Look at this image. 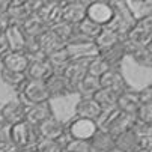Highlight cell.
Returning <instances> with one entry per match:
<instances>
[{
    "label": "cell",
    "mask_w": 152,
    "mask_h": 152,
    "mask_svg": "<svg viewBox=\"0 0 152 152\" xmlns=\"http://www.w3.org/2000/svg\"><path fill=\"white\" fill-rule=\"evenodd\" d=\"M108 66H110V69H119V65L122 63L124 57L126 56V51H125V45H124V41L118 42L116 45L110 47L108 50L102 51L98 54Z\"/></svg>",
    "instance_id": "obj_22"
},
{
    "label": "cell",
    "mask_w": 152,
    "mask_h": 152,
    "mask_svg": "<svg viewBox=\"0 0 152 152\" xmlns=\"http://www.w3.org/2000/svg\"><path fill=\"white\" fill-rule=\"evenodd\" d=\"M54 71L51 68V65L47 62V59L42 60H32L29 62V66L26 69V77L29 80H39L45 81L50 75H53Z\"/></svg>",
    "instance_id": "obj_20"
},
{
    "label": "cell",
    "mask_w": 152,
    "mask_h": 152,
    "mask_svg": "<svg viewBox=\"0 0 152 152\" xmlns=\"http://www.w3.org/2000/svg\"><path fill=\"white\" fill-rule=\"evenodd\" d=\"M101 107L92 99V98H80L75 104V116L81 119H89L98 122V119L102 116Z\"/></svg>",
    "instance_id": "obj_17"
},
{
    "label": "cell",
    "mask_w": 152,
    "mask_h": 152,
    "mask_svg": "<svg viewBox=\"0 0 152 152\" xmlns=\"http://www.w3.org/2000/svg\"><path fill=\"white\" fill-rule=\"evenodd\" d=\"M63 151L65 152H92L89 140H75L68 139L63 142Z\"/></svg>",
    "instance_id": "obj_34"
},
{
    "label": "cell",
    "mask_w": 152,
    "mask_h": 152,
    "mask_svg": "<svg viewBox=\"0 0 152 152\" xmlns=\"http://www.w3.org/2000/svg\"><path fill=\"white\" fill-rule=\"evenodd\" d=\"M26 110L27 105L20 99H11L0 107V115H2L6 126H12L26 121Z\"/></svg>",
    "instance_id": "obj_7"
},
{
    "label": "cell",
    "mask_w": 152,
    "mask_h": 152,
    "mask_svg": "<svg viewBox=\"0 0 152 152\" xmlns=\"http://www.w3.org/2000/svg\"><path fill=\"white\" fill-rule=\"evenodd\" d=\"M62 5L63 2L56 0H42L39 9L36 11V17L44 23L48 29L62 21Z\"/></svg>",
    "instance_id": "obj_6"
},
{
    "label": "cell",
    "mask_w": 152,
    "mask_h": 152,
    "mask_svg": "<svg viewBox=\"0 0 152 152\" xmlns=\"http://www.w3.org/2000/svg\"><path fill=\"white\" fill-rule=\"evenodd\" d=\"M126 56H131V59L143 68H151L152 66V44L142 47V45H134L129 42L124 41Z\"/></svg>",
    "instance_id": "obj_15"
},
{
    "label": "cell",
    "mask_w": 152,
    "mask_h": 152,
    "mask_svg": "<svg viewBox=\"0 0 152 152\" xmlns=\"http://www.w3.org/2000/svg\"><path fill=\"white\" fill-rule=\"evenodd\" d=\"M50 30H51L62 42H65V45H66L68 42L75 36V33H77V26H72V24H69V23L60 21V23H57V24H54L53 27H50Z\"/></svg>",
    "instance_id": "obj_31"
},
{
    "label": "cell",
    "mask_w": 152,
    "mask_h": 152,
    "mask_svg": "<svg viewBox=\"0 0 152 152\" xmlns=\"http://www.w3.org/2000/svg\"><path fill=\"white\" fill-rule=\"evenodd\" d=\"M21 29H23V33L26 38H33V39H38L42 33L48 30V27L36 15H32L27 21H24L21 24Z\"/></svg>",
    "instance_id": "obj_30"
},
{
    "label": "cell",
    "mask_w": 152,
    "mask_h": 152,
    "mask_svg": "<svg viewBox=\"0 0 152 152\" xmlns=\"http://www.w3.org/2000/svg\"><path fill=\"white\" fill-rule=\"evenodd\" d=\"M131 131L136 134L137 139H142V137H148V136H152V125L149 124H143V122H139L134 119L133 125H131Z\"/></svg>",
    "instance_id": "obj_38"
},
{
    "label": "cell",
    "mask_w": 152,
    "mask_h": 152,
    "mask_svg": "<svg viewBox=\"0 0 152 152\" xmlns=\"http://www.w3.org/2000/svg\"><path fill=\"white\" fill-rule=\"evenodd\" d=\"M71 60H72V57H71V54H69L66 47H63V48H60V50H57V51H54V53L47 56V62L51 65L54 74H63L66 65Z\"/></svg>",
    "instance_id": "obj_26"
},
{
    "label": "cell",
    "mask_w": 152,
    "mask_h": 152,
    "mask_svg": "<svg viewBox=\"0 0 152 152\" xmlns=\"http://www.w3.org/2000/svg\"><path fill=\"white\" fill-rule=\"evenodd\" d=\"M98 129H99L98 122L75 118L66 126V134L69 139H75V140H91Z\"/></svg>",
    "instance_id": "obj_5"
},
{
    "label": "cell",
    "mask_w": 152,
    "mask_h": 152,
    "mask_svg": "<svg viewBox=\"0 0 152 152\" xmlns=\"http://www.w3.org/2000/svg\"><path fill=\"white\" fill-rule=\"evenodd\" d=\"M20 152H36L35 146L33 148H26V149H20Z\"/></svg>",
    "instance_id": "obj_45"
},
{
    "label": "cell",
    "mask_w": 152,
    "mask_h": 152,
    "mask_svg": "<svg viewBox=\"0 0 152 152\" xmlns=\"http://www.w3.org/2000/svg\"><path fill=\"white\" fill-rule=\"evenodd\" d=\"M115 148L118 152H136L139 149V139L131 129H128L115 137Z\"/></svg>",
    "instance_id": "obj_27"
},
{
    "label": "cell",
    "mask_w": 152,
    "mask_h": 152,
    "mask_svg": "<svg viewBox=\"0 0 152 152\" xmlns=\"http://www.w3.org/2000/svg\"><path fill=\"white\" fill-rule=\"evenodd\" d=\"M0 107H2V105H0ZM5 126H6V124H5V121H3L2 115H0V129H2V128H5Z\"/></svg>",
    "instance_id": "obj_46"
},
{
    "label": "cell",
    "mask_w": 152,
    "mask_h": 152,
    "mask_svg": "<svg viewBox=\"0 0 152 152\" xmlns=\"http://www.w3.org/2000/svg\"><path fill=\"white\" fill-rule=\"evenodd\" d=\"M0 140H2V137H0Z\"/></svg>",
    "instance_id": "obj_48"
},
{
    "label": "cell",
    "mask_w": 152,
    "mask_h": 152,
    "mask_svg": "<svg viewBox=\"0 0 152 152\" xmlns=\"http://www.w3.org/2000/svg\"><path fill=\"white\" fill-rule=\"evenodd\" d=\"M5 38H6V42H8L9 51L23 53L24 44H26V36H24V33H23V29H21V26L9 24V27L5 30Z\"/></svg>",
    "instance_id": "obj_21"
},
{
    "label": "cell",
    "mask_w": 152,
    "mask_h": 152,
    "mask_svg": "<svg viewBox=\"0 0 152 152\" xmlns=\"http://www.w3.org/2000/svg\"><path fill=\"white\" fill-rule=\"evenodd\" d=\"M137 99H139V104H140V105L152 104V86H151V84L145 86L143 89H140V91L137 92Z\"/></svg>",
    "instance_id": "obj_39"
},
{
    "label": "cell",
    "mask_w": 152,
    "mask_h": 152,
    "mask_svg": "<svg viewBox=\"0 0 152 152\" xmlns=\"http://www.w3.org/2000/svg\"><path fill=\"white\" fill-rule=\"evenodd\" d=\"M38 44H39V50L45 56H48V54H51V53H54V51H57L63 47H66L65 42H62L50 29L38 38Z\"/></svg>",
    "instance_id": "obj_25"
},
{
    "label": "cell",
    "mask_w": 152,
    "mask_h": 152,
    "mask_svg": "<svg viewBox=\"0 0 152 152\" xmlns=\"http://www.w3.org/2000/svg\"><path fill=\"white\" fill-rule=\"evenodd\" d=\"M121 41H124V36L119 32H116L115 29H112L110 26H107V27H102L99 35L94 39V44H95V48L99 54V53L108 50L110 47L116 45Z\"/></svg>",
    "instance_id": "obj_18"
},
{
    "label": "cell",
    "mask_w": 152,
    "mask_h": 152,
    "mask_svg": "<svg viewBox=\"0 0 152 152\" xmlns=\"http://www.w3.org/2000/svg\"><path fill=\"white\" fill-rule=\"evenodd\" d=\"M9 18L6 14H0V33H5V30L9 27Z\"/></svg>",
    "instance_id": "obj_43"
},
{
    "label": "cell",
    "mask_w": 152,
    "mask_h": 152,
    "mask_svg": "<svg viewBox=\"0 0 152 152\" xmlns=\"http://www.w3.org/2000/svg\"><path fill=\"white\" fill-rule=\"evenodd\" d=\"M92 152H115V137L105 133L104 129H98L94 134V137L89 140Z\"/></svg>",
    "instance_id": "obj_23"
},
{
    "label": "cell",
    "mask_w": 152,
    "mask_h": 152,
    "mask_svg": "<svg viewBox=\"0 0 152 152\" xmlns=\"http://www.w3.org/2000/svg\"><path fill=\"white\" fill-rule=\"evenodd\" d=\"M54 116L53 108L50 101L47 102H41V104H33V105H27L26 110V122L30 124L32 126H38L39 124H42L44 121H47L48 118Z\"/></svg>",
    "instance_id": "obj_14"
},
{
    "label": "cell",
    "mask_w": 152,
    "mask_h": 152,
    "mask_svg": "<svg viewBox=\"0 0 152 152\" xmlns=\"http://www.w3.org/2000/svg\"><path fill=\"white\" fill-rule=\"evenodd\" d=\"M8 51H9V47H8L5 33H0V57H2L3 54H6Z\"/></svg>",
    "instance_id": "obj_42"
},
{
    "label": "cell",
    "mask_w": 152,
    "mask_h": 152,
    "mask_svg": "<svg viewBox=\"0 0 152 152\" xmlns=\"http://www.w3.org/2000/svg\"><path fill=\"white\" fill-rule=\"evenodd\" d=\"M108 69H110V66L99 57V56H96V57H94V59H91V62H89V66H88V74L89 75H94V77H96V78H99L102 74H105Z\"/></svg>",
    "instance_id": "obj_36"
},
{
    "label": "cell",
    "mask_w": 152,
    "mask_h": 152,
    "mask_svg": "<svg viewBox=\"0 0 152 152\" xmlns=\"http://www.w3.org/2000/svg\"><path fill=\"white\" fill-rule=\"evenodd\" d=\"M136 152H152V149H137Z\"/></svg>",
    "instance_id": "obj_47"
},
{
    "label": "cell",
    "mask_w": 152,
    "mask_h": 152,
    "mask_svg": "<svg viewBox=\"0 0 152 152\" xmlns=\"http://www.w3.org/2000/svg\"><path fill=\"white\" fill-rule=\"evenodd\" d=\"M9 140L18 149H26V148H33L38 143L39 136L36 133V128L24 121L9 126Z\"/></svg>",
    "instance_id": "obj_3"
},
{
    "label": "cell",
    "mask_w": 152,
    "mask_h": 152,
    "mask_svg": "<svg viewBox=\"0 0 152 152\" xmlns=\"http://www.w3.org/2000/svg\"><path fill=\"white\" fill-rule=\"evenodd\" d=\"M91 59H94V57H91ZM91 59H88V57L72 59V60L66 65V68H65V71H63L62 75L68 80L71 91H75V88H77V84L80 83V80H81L86 74H88V66H89Z\"/></svg>",
    "instance_id": "obj_8"
},
{
    "label": "cell",
    "mask_w": 152,
    "mask_h": 152,
    "mask_svg": "<svg viewBox=\"0 0 152 152\" xmlns=\"http://www.w3.org/2000/svg\"><path fill=\"white\" fill-rule=\"evenodd\" d=\"M20 96H21L20 101L26 105H33V104H41V102L50 101L45 83L39 81V80L27 78L24 81V84L20 88Z\"/></svg>",
    "instance_id": "obj_4"
},
{
    "label": "cell",
    "mask_w": 152,
    "mask_h": 152,
    "mask_svg": "<svg viewBox=\"0 0 152 152\" xmlns=\"http://www.w3.org/2000/svg\"><path fill=\"white\" fill-rule=\"evenodd\" d=\"M9 8V0H0V14H6Z\"/></svg>",
    "instance_id": "obj_44"
},
{
    "label": "cell",
    "mask_w": 152,
    "mask_h": 152,
    "mask_svg": "<svg viewBox=\"0 0 152 152\" xmlns=\"http://www.w3.org/2000/svg\"><path fill=\"white\" fill-rule=\"evenodd\" d=\"M115 17H116V8L110 2H104V0L91 2L86 8V18H89L91 21H94L101 27L110 26Z\"/></svg>",
    "instance_id": "obj_2"
},
{
    "label": "cell",
    "mask_w": 152,
    "mask_h": 152,
    "mask_svg": "<svg viewBox=\"0 0 152 152\" xmlns=\"http://www.w3.org/2000/svg\"><path fill=\"white\" fill-rule=\"evenodd\" d=\"M134 119L143 124H149L152 125V104H145V105H139L137 112L134 113Z\"/></svg>",
    "instance_id": "obj_37"
},
{
    "label": "cell",
    "mask_w": 152,
    "mask_h": 152,
    "mask_svg": "<svg viewBox=\"0 0 152 152\" xmlns=\"http://www.w3.org/2000/svg\"><path fill=\"white\" fill-rule=\"evenodd\" d=\"M101 30H102V27L98 26L96 23H94V21H91L89 18H84L80 24H77V32H78L83 38L89 39V41H94V39L99 35Z\"/></svg>",
    "instance_id": "obj_33"
},
{
    "label": "cell",
    "mask_w": 152,
    "mask_h": 152,
    "mask_svg": "<svg viewBox=\"0 0 152 152\" xmlns=\"http://www.w3.org/2000/svg\"><path fill=\"white\" fill-rule=\"evenodd\" d=\"M6 15L11 24L21 26L24 21H27L33 15V12L26 0H9V8Z\"/></svg>",
    "instance_id": "obj_12"
},
{
    "label": "cell",
    "mask_w": 152,
    "mask_h": 152,
    "mask_svg": "<svg viewBox=\"0 0 152 152\" xmlns=\"http://www.w3.org/2000/svg\"><path fill=\"white\" fill-rule=\"evenodd\" d=\"M121 94L112 91V89H99L94 96L92 99L101 107V110L105 112V110H113V108H116V101H118V96Z\"/></svg>",
    "instance_id": "obj_29"
},
{
    "label": "cell",
    "mask_w": 152,
    "mask_h": 152,
    "mask_svg": "<svg viewBox=\"0 0 152 152\" xmlns=\"http://www.w3.org/2000/svg\"><path fill=\"white\" fill-rule=\"evenodd\" d=\"M99 86L102 89H112L118 94L129 91L128 83L119 69H108L105 74H102L99 77Z\"/></svg>",
    "instance_id": "obj_13"
},
{
    "label": "cell",
    "mask_w": 152,
    "mask_h": 152,
    "mask_svg": "<svg viewBox=\"0 0 152 152\" xmlns=\"http://www.w3.org/2000/svg\"><path fill=\"white\" fill-rule=\"evenodd\" d=\"M36 133H38L39 139L60 140L66 134V126H65V124L60 119H57L56 116H51L36 126Z\"/></svg>",
    "instance_id": "obj_9"
},
{
    "label": "cell",
    "mask_w": 152,
    "mask_h": 152,
    "mask_svg": "<svg viewBox=\"0 0 152 152\" xmlns=\"http://www.w3.org/2000/svg\"><path fill=\"white\" fill-rule=\"evenodd\" d=\"M99 89H101V86H99V78H96V77H94V75H89V74H86V75L80 80V83L77 84L75 92H78L81 98H92Z\"/></svg>",
    "instance_id": "obj_28"
},
{
    "label": "cell",
    "mask_w": 152,
    "mask_h": 152,
    "mask_svg": "<svg viewBox=\"0 0 152 152\" xmlns=\"http://www.w3.org/2000/svg\"><path fill=\"white\" fill-rule=\"evenodd\" d=\"M139 105L140 104H139V99H137V92L126 91V92H124V94H121L118 96L116 110L124 113V115H128V116L134 118V113L137 112Z\"/></svg>",
    "instance_id": "obj_24"
},
{
    "label": "cell",
    "mask_w": 152,
    "mask_h": 152,
    "mask_svg": "<svg viewBox=\"0 0 152 152\" xmlns=\"http://www.w3.org/2000/svg\"><path fill=\"white\" fill-rule=\"evenodd\" d=\"M36 152H65L63 151V143L60 140H45L39 139L38 143L35 145Z\"/></svg>",
    "instance_id": "obj_35"
},
{
    "label": "cell",
    "mask_w": 152,
    "mask_h": 152,
    "mask_svg": "<svg viewBox=\"0 0 152 152\" xmlns=\"http://www.w3.org/2000/svg\"><path fill=\"white\" fill-rule=\"evenodd\" d=\"M45 88L48 92V98H62V96H66L69 95L72 91L69 88V83L68 80L65 78L62 74H53L50 75L45 81Z\"/></svg>",
    "instance_id": "obj_16"
},
{
    "label": "cell",
    "mask_w": 152,
    "mask_h": 152,
    "mask_svg": "<svg viewBox=\"0 0 152 152\" xmlns=\"http://www.w3.org/2000/svg\"><path fill=\"white\" fill-rule=\"evenodd\" d=\"M0 152H20L11 140H0Z\"/></svg>",
    "instance_id": "obj_40"
},
{
    "label": "cell",
    "mask_w": 152,
    "mask_h": 152,
    "mask_svg": "<svg viewBox=\"0 0 152 152\" xmlns=\"http://www.w3.org/2000/svg\"><path fill=\"white\" fill-rule=\"evenodd\" d=\"M139 149H152V136L139 139Z\"/></svg>",
    "instance_id": "obj_41"
},
{
    "label": "cell",
    "mask_w": 152,
    "mask_h": 152,
    "mask_svg": "<svg viewBox=\"0 0 152 152\" xmlns=\"http://www.w3.org/2000/svg\"><path fill=\"white\" fill-rule=\"evenodd\" d=\"M0 80H2L5 84L11 86V88H15V89H20L21 86L24 84V81L27 80L26 74H20V72H14L11 69H6L2 66L0 69Z\"/></svg>",
    "instance_id": "obj_32"
},
{
    "label": "cell",
    "mask_w": 152,
    "mask_h": 152,
    "mask_svg": "<svg viewBox=\"0 0 152 152\" xmlns=\"http://www.w3.org/2000/svg\"><path fill=\"white\" fill-rule=\"evenodd\" d=\"M124 41L142 47L152 44V17L148 15L140 20H136L131 27L126 30Z\"/></svg>",
    "instance_id": "obj_1"
},
{
    "label": "cell",
    "mask_w": 152,
    "mask_h": 152,
    "mask_svg": "<svg viewBox=\"0 0 152 152\" xmlns=\"http://www.w3.org/2000/svg\"><path fill=\"white\" fill-rule=\"evenodd\" d=\"M86 8H88V3L81 2V0L63 2V5H62V21L69 23L72 26L80 24L86 18Z\"/></svg>",
    "instance_id": "obj_10"
},
{
    "label": "cell",
    "mask_w": 152,
    "mask_h": 152,
    "mask_svg": "<svg viewBox=\"0 0 152 152\" xmlns=\"http://www.w3.org/2000/svg\"><path fill=\"white\" fill-rule=\"evenodd\" d=\"M133 122H134V118H133V116L124 115V113H121V112L116 110V113H115L113 116H110V118L104 122V125H102L101 129H104V131L108 133L110 136L116 137V136H119V134L128 131V129L131 128Z\"/></svg>",
    "instance_id": "obj_11"
},
{
    "label": "cell",
    "mask_w": 152,
    "mask_h": 152,
    "mask_svg": "<svg viewBox=\"0 0 152 152\" xmlns=\"http://www.w3.org/2000/svg\"><path fill=\"white\" fill-rule=\"evenodd\" d=\"M2 60V66L6 69H11L14 72L26 74V69L29 66V59L24 53H15V51H8L0 57Z\"/></svg>",
    "instance_id": "obj_19"
}]
</instances>
